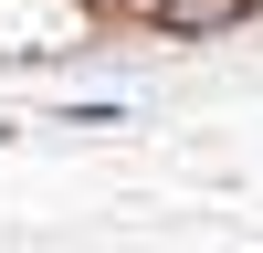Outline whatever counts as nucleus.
<instances>
[{
  "instance_id": "f257e3e1",
  "label": "nucleus",
  "mask_w": 263,
  "mask_h": 253,
  "mask_svg": "<svg viewBox=\"0 0 263 253\" xmlns=\"http://www.w3.org/2000/svg\"><path fill=\"white\" fill-rule=\"evenodd\" d=\"M147 11H158L168 32H221V21L242 11V0H147Z\"/></svg>"
},
{
  "instance_id": "f03ea898",
  "label": "nucleus",
  "mask_w": 263,
  "mask_h": 253,
  "mask_svg": "<svg viewBox=\"0 0 263 253\" xmlns=\"http://www.w3.org/2000/svg\"><path fill=\"white\" fill-rule=\"evenodd\" d=\"M242 11H253V0H242Z\"/></svg>"
}]
</instances>
